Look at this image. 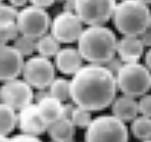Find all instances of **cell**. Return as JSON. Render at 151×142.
I'll return each mask as SVG.
<instances>
[{"label": "cell", "mask_w": 151, "mask_h": 142, "mask_svg": "<svg viewBox=\"0 0 151 142\" xmlns=\"http://www.w3.org/2000/svg\"><path fill=\"white\" fill-rule=\"evenodd\" d=\"M116 90V77L103 65L83 66L70 80V99L90 112H99L112 104Z\"/></svg>", "instance_id": "cell-1"}, {"label": "cell", "mask_w": 151, "mask_h": 142, "mask_svg": "<svg viewBox=\"0 0 151 142\" xmlns=\"http://www.w3.org/2000/svg\"><path fill=\"white\" fill-rule=\"evenodd\" d=\"M116 36L105 26H88L78 40V49L86 61L104 65L115 56L117 49Z\"/></svg>", "instance_id": "cell-2"}, {"label": "cell", "mask_w": 151, "mask_h": 142, "mask_svg": "<svg viewBox=\"0 0 151 142\" xmlns=\"http://www.w3.org/2000/svg\"><path fill=\"white\" fill-rule=\"evenodd\" d=\"M115 29L124 36L139 37L150 27L148 5L140 0H121L112 15Z\"/></svg>", "instance_id": "cell-3"}, {"label": "cell", "mask_w": 151, "mask_h": 142, "mask_svg": "<svg viewBox=\"0 0 151 142\" xmlns=\"http://www.w3.org/2000/svg\"><path fill=\"white\" fill-rule=\"evenodd\" d=\"M129 131L125 122L113 115H103L92 120L86 128L85 142H128Z\"/></svg>", "instance_id": "cell-4"}, {"label": "cell", "mask_w": 151, "mask_h": 142, "mask_svg": "<svg viewBox=\"0 0 151 142\" xmlns=\"http://www.w3.org/2000/svg\"><path fill=\"white\" fill-rule=\"evenodd\" d=\"M115 77L117 88L128 96H143L151 88L150 70L142 63H124Z\"/></svg>", "instance_id": "cell-5"}, {"label": "cell", "mask_w": 151, "mask_h": 142, "mask_svg": "<svg viewBox=\"0 0 151 142\" xmlns=\"http://www.w3.org/2000/svg\"><path fill=\"white\" fill-rule=\"evenodd\" d=\"M115 7V0H75L74 12L86 25L103 26L112 17Z\"/></svg>", "instance_id": "cell-6"}, {"label": "cell", "mask_w": 151, "mask_h": 142, "mask_svg": "<svg viewBox=\"0 0 151 142\" xmlns=\"http://www.w3.org/2000/svg\"><path fill=\"white\" fill-rule=\"evenodd\" d=\"M24 80L36 89H46L55 80V65L47 57L35 55L25 61Z\"/></svg>", "instance_id": "cell-7"}, {"label": "cell", "mask_w": 151, "mask_h": 142, "mask_svg": "<svg viewBox=\"0 0 151 142\" xmlns=\"http://www.w3.org/2000/svg\"><path fill=\"white\" fill-rule=\"evenodd\" d=\"M17 24L22 35L35 39L45 35L51 26L48 12L32 4L19 10Z\"/></svg>", "instance_id": "cell-8"}, {"label": "cell", "mask_w": 151, "mask_h": 142, "mask_svg": "<svg viewBox=\"0 0 151 142\" xmlns=\"http://www.w3.org/2000/svg\"><path fill=\"white\" fill-rule=\"evenodd\" d=\"M83 24L75 12L63 10L53 19L50 26L51 34L60 43H74L80 39L83 33Z\"/></svg>", "instance_id": "cell-9"}, {"label": "cell", "mask_w": 151, "mask_h": 142, "mask_svg": "<svg viewBox=\"0 0 151 142\" xmlns=\"http://www.w3.org/2000/svg\"><path fill=\"white\" fill-rule=\"evenodd\" d=\"M32 88V86L25 80L14 79L4 82L0 89L1 102L19 112L32 103L35 94Z\"/></svg>", "instance_id": "cell-10"}, {"label": "cell", "mask_w": 151, "mask_h": 142, "mask_svg": "<svg viewBox=\"0 0 151 142\" xmlns=\"http://www.w3.org/2000/svg\"><path fill=\"white\" fill-rule=\"evenodd\" d=\"M24 55L13 45H1L0 50V79L3 82L12 81L23 74Z\"/></svg>", "instance_id": "cell-11"}, {"label": "cell", "mask_w": 151, "mask_h": 142, "mask_svg": "<svg viewBox=\"0 0 151 142\" xmlns=\"http://www.w3.org/2000/svg\"><path fill=\"white\" fill-rule=\"evenodd\" d=\"M17 117V126L24 134L39 136L48 129V124L42 117L37 103H31L21 110Z\"/></svg>", "instance_id": "cell-12"}, {"label": "cell", "mask_w": 151, "mask_h": 142, "mask_svg": "<svg viewBox=\"0 0 151 142\" xmlns=\"http://www.w3.org/2000/svg\"><path fill=\"white\" fill-rule=\"evenodd\" d=\"M54 65L56 68L64 75L74 76L83 66V57L79 49L73 47L61 48L55 55Z\"/></svg>", "instance_id": "cell-13"}, {"label": "cell", "mask_w": 151, "mask_h": 142, "mask_svg": "<svg viewBox=\"0 0 151 142\" xmlns=\"http://www.w3.org/2000/svg\"><path fill=\"white\" fill-rule=\"evenodd\" d=\"M141 39L137 36H124L117 43L116 53L124 63H138L144 53Z\"/></svg>", "instance_id": "cell-14"}, {"label": "cell", "mask_w": 151, "mask_h": 142, "mask_svg": "<svg viewBox=\"0 0 151 142\" xmlns=\"http://www.w3.org/2000/svg\"><path fill=\"white\" fill-rule=\"evenodd\" d=\"M111 112L114 117L123 122H130L139 114V103L135 97L124 95L114 99L111 104Z\"/></svg>", "instance_id": "cell-15"}, {"label": "cell", "mask_w": 151, "mask_h": 142, "mask_svg": "<svg viewBox=\"0 0 151 142\" xmlns=\"http://www.w3.org/2000/svg\"><path fill=\"white\" fill-rule=\"evenodd\" d=\"M76 126L70 119L61 117L58 121L48 125L47 132L51 139L56 142H73Z\"/></svg>", "instance_id": "cell-16"}, {"label": "cell", "mask_w": 151, "mask_h": 142, "mask_svg": "<svg viewBox=\"0 0 151 142\" xmlns=\"http://www.w3.org/2000/svg\"><path fill=\"white\" fill-rule=\"evenodd\" d=\"M38 108L44 121L50 125L63 117V104L60 100L54 98L51 95L38 101Z\"/></svg>", "instance_id": "cell-17"}, {"label": "cell", "mask_w": 151, "mask_h": 142, "mask_svg": "<svg viewBox=\"0 0 151 142\" xmlns=\"http://www.w3.org/2000/svg\"><path fill=\"white\" fill-rule=\"evenodd\" d=\"M19 117L15 110L5 103L0 104V134L8 136L17 125Z\"/></svg>", "instance_id": "cell-18"}, {"label": "cell", "mask_w": 151, "mask_h": 142, "mask_svg": "<svg viewBox=\"0 0 151 142\" xmlns=\"http://www.w3.org/2000/svg\"><path fill=\"white\" fill-rule=\"evenodd\" d=\"M60 42L58 41L52 34L43 35L37 39V52L39 55L44 57H55V55L60 50L59 47Z\"/></svg>", "instance_id": "cell-19"}, {"label": "cell", "mask_w": 151, "mask_h": 142, "mask_svg": "<svg viewBox=\"0 0 151 142\" xmlns=\"http://www.w3.org/2000/svg\"><path fill=\"white\" fill-rule=\"evenodd\" d=\"M132 134L140 140H147L151 138V117L141 116L137 117L131 124Z\"/></svg>", "instance_id": "cell-20"}, {"label": "cell", "mask_w": 151, "mask_h": 142, "mask_svg": "<svg viewBox=\"0 0 151 142\" xmlns=\"http://www.w3.org/2000/svg\"><path fill=\"white\" fill-rule=\"evenodd\" d=\"M50 95L61 102L70 98V81L64 78H56L49 86Z\"/></svg>", "instance_id": "cell-21"}, {"label": "cell", "mask_w": 151, "mask_h": 142, "mask_svg": "<svg viewBox=\"0 0 151 142\" xmlns=\"http://www.w3.org/2000/svg\"><path fill=\"white\" fill-rule=\"evenodd\" d=\"M13 46L24 56H30L34 51H37V39L21 34L13 41Z\"/></svg>", "instance_id": "cell-22"}, {"label": "cell", "mask_w": 151, "mask_h": 142, "mask_svg": "<svg viewBox=\"0 0 151 142\" xmlns=\"http://www.w3.org/2000/svg\"><path fill=\"white\" fill-rule=\"evenodd\" d=\"M21 35L17 22L0 24V40L1 45H6L8 42L14 41Z\"/></svg>", "instance_id": "cell-23"}, {"label": "cell", "mask_w": 151, "mask_h": 142, "mask_svg": "<svg viewBox=\"0 0 151 142\" xmlns=\"http://www.w3.org/2000/svg\"><path fill=\"white\" fill-rule=\"evenodd\" d=\"M70 120L74 125L78 128H87L92 122V115L90 110L76 105L74 112L72 114Z\"/></svg>", "instance_id": "cell-24"}, {"label": "cell", "mask_w": 151, "mask_h": 142, "mask_svg": "<svg viewBox=\"0 0 151 142\" xmlns=\"http://www.w3.org/2000/svg\"><path fill=\"white\" fill-rule=\"evenodd\" d=\"M19 10L12 4H1L0 6V24L17 22Z\"/></svg>", "instance_id": "cell-25"}, {"label": "cell", "mask_w": 151, "mask_h": 142, "mask_svg": "<svg viewBox=\"0 0 151 142\" xmlns=\"http://www.w3.org/2000/svg\"><path fill=\"white\" fill-rule=\"evenodd\" d=\"M139 103V112L142 116L151 117V94H145L141 96Z\"/></svg>", "instance_id": "cell-26"}, {"label": "cell", "mask_w": 151, "mask_h": 142, "mask_svg": "<svg viewBox=\"0 0 151 142\" xmlns=\"http://www.w3.org/2000/svg\"><path fill=\"white\" fill-rule=\"evenodd\" d=\"M123 65H124L123 61H122L119 56H117V57L113 56L111 59H109V61H108L107 63H104L103 66H105L106 68L110 71V72H112L114 75H116L117 72H119V71L121 70L122 66H123Z\"/></svg>", "instance_id": "cell-27"}, {"label": "cell", "mask_w": 151, "mask_h": 142, "mask_svg": "<svg viewBox=\"0 0 151 142\" xmlns=\"http://www.w3.org/2000/svg\"><path fill=\"white\" fill-rule=\"evenodd\" d=\"M12 139L15 142H42L41 139L38 138V136L34 135H29V134H19L12 137Z\"/></svg>", "instance_id": "cell-28"}, {"label": "cell", "mask_w": 151, "mask_h": 142, "mask_svg": "<svg viewBox=\"0 0 151 142\" xmlns=\"http://www.w3.org/2000/svg\"><path fill=\"white\" fill-rule=\"evenodd\" d=\"M31 4L32 5H35L37 7H40V8H47V7H50L51 5H53L55 2V0H30Z\"/></svg>", "instance_id": "cell-29"}, {"label": "cell", "mask_w": 151, "mask_h": 142, "mask_svg": "<svg viewBox=\"0 0 151 142\" xmlns=\"http://www.w3.org/2000/svg\"><path fill=\"white\" fill-rule=\"evenodd\" d=\"M139 38L141 39V41L144 46H146V47H151V29H150V27L140 35Z\"/></svg>", "instance_id": "cell-30"}, {"label": "cell", "mask_w": 151, "mask_h": 142, "mask_svg": "<svg viewBox=\"0 0 151 142\" xmlns=\"http://www.w3.org/2000/svg\"><path fill=\"white\" fill-rule=\"evenodd\" d=\"M8 1H9V4H12V6L19 8V7H25L26 4L28 2H30V0H8Z\"/></svg>", "instance_id": "cell-31"}, {"label": "cell", "mask_w": 151, "mask_h": 142, "mask_svg": "<svg viewBox=\"0 0 151 142\" xmlns=\"http://www.w3.org/2000/svg\"><path fill=\"white\" fill-rule=\"evenodd\" d=\"M144 61H145V66L151 71V47L147 50L144 56Z\"/></svg>", "instance_id": "cell-32"}, {"label": "cell", "mask_w": 151, "mask_h": 142, "mask_svg": "<svg viewBox=\"0 0 151 142\" xmlns=\"http://www.w3.org/2000/svg\"><path fill=\"white\" fill-rule=\"evenodd\" d=\"M0 142H15L12 138H8L7 136H2L0 137Z\"/></svg>", "instance_id": "cell-33"}, {"label": "cell", "mask_w": 151, "mask_h": 142, "mask_svg": "<svg viewBox=\"0 0 151 142\" xmlns=\"http://www.w3.org/2000/svg\"><path fill=\"white\" fill-rule=\"evenodd\" d=\"M140 1H142V2H144L145 4H151V0H140Z\"/></svg>", "instance_id": "cell-34"}, {"label": "cell", "mask_w": 151, "mask_h": 142, "mask_svg": "<svg viewBox=\"0 0 151 142\" xmlns=\"http://www.w3.org/2000/svg\"><path fill=\"white\" fill-rule=\"evenodd\" d=\"M143 142H151V138L150 139H147V140H143Z\"/></svg>", "instance_id": "cell-35"}, {"label": "cell", "mask_w": 151, "mask_h": 142, "mask_svg": "<svg viewBox=\"0 0 151 142\" xmlns=\"http://www.w3.org/2000/svg\"><path fill=\"white\" fill-rule=\"evenodd\" d=\"M50 142H56V141H54V140H52V141H50Z\"/></svg>", "instance_id": "cell-36"}, {"label": "cell", "mask_w": 151, "mask_h": 142, "mask_svg": "<svg viewBox=\"0 0 151 142\" xmlns=\"http://www.w3.org/2000/svg\"><path fill=\"white\" fill-rule=\"evenodd\" d=\"M150 29H151V22H150Z\"/></svg>", "instance_id": "cell-37"}, {"label": "cell", "mask_w": 151, "mask_h": 142, "mask_svg": "<svg viewBox=\"0 0 151 142\" xmlns=\"http://www.w3.org/2000/svg\"><path fill=\"white\" fill-rule=\"evenodd\" d=\"M1 1H3V0H1Z\"/></svg>", "instance_id": "cell-38"}]
</instances>
